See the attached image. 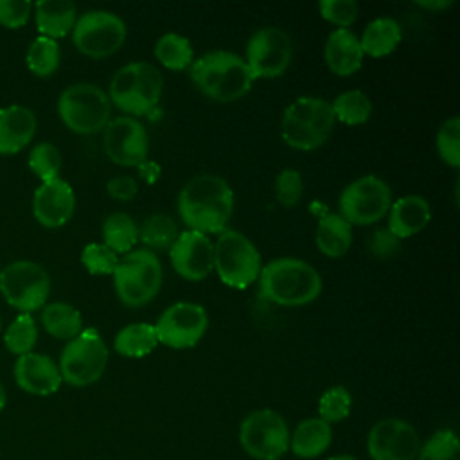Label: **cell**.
Masks as SVG:
<instances>
[{"instance_id": "obj_33", "label": "cell", "mask_w": 460, "mask_h": 460, "mask_svg": "<svg viewBox=\"0 0 460 460\" xmlns=\"http://www.w3.org/2000/svg\"><path fill=\"white\" fill-rule=\"evenodd\" d=\"M334 119L347 126L365 124L372 115V101L361 90H347L334 97L331 102Z\"/></svg>"}, {"instance_id": "obj_28", "label": "cell", "mask_w": 460, "mask_h": 460, "mask_svg": "<svg viewBox=\"0 0 460 460\" xmlns=\"http://www.w3.org/2000/svg\"><path fill=\"white\" fill-rule=\"evenodd\" d=\"M41 323L45 331L58 340H72L83 331V316L79 309L66 302H50L43 305Z\"/></svg>"}, {"instance_id": "obj_16", "label": "cell", "mask_w": 460, "mask_h": 460, "mask_svg": "<svg viewBox=\"0 0 460 460\" xmlns=\"http://www.w3.org/2000/svg\"><path fill=\"white\" fill-rule=\"evenodd\" d=\"M106 156L120 167H140L147 162L149 137L135 117H115L102 129Z\"/></svg>"}, {"instance_id": "obj_48", "label": "cell", "mask_w": 460, "mask_h": 460, "mask_svg": "<svg viewBox=\"0 0 460 460\" xmlns=\"http://www.w3.org/2000/svg\"><path fill=\"white\" fill-rule=\"evenodd\" d=\"M327 460H358V458L352 456V455H336V456H331Z\"/></svg>"}, {"instance_id": "obj_41", "label": "cell", "mask_w": 460, "mask_h": 460, "mask_svg": "<svg viewBox=\"0 0 460 460\" xmlns=\"http://www.w3.org/2000/svg\"><path fill=\"white\" fill-rule=\"evenodd\" d=\"M275 198L277 201L286 207H296L302 194H304V180L296 169H282L275 178Z\"/></svg>"}, {"instance_id": "obj_19", "label": "cell", "mask_w": 460, "mask_h": 460, "mask_svg": "<svg viewBox=\"0 0 460 460\" xmlns=\"http://www.w3.org/2000/svg\"><path fill=\"white\" fill-rule=\"evenodd\" d=\"M75 210V194L68 181L56 178L43 181L32 196V214L47 228L63 226Z\"/></svg>"}, {"instance_id": "obj_36", "label": "cell", "mask_w": 460, "mask_h": 460, "mask_svg": "<svg viewBox=\"0 0 460 460\" xmlns=\"http://www.w3.org/2000/svg\"><path fill=\"white\" fill-rule=\"evenodd\" d=\"M350 408H352L350 392L345 386L336 385V386L327 388L320 395L318 417L322 420H325L327 424H334V422H340V420L347 419L349 413H350Z\"/></svg>"}, {"instance_id": "obj_7", "label": "cell", "mask_w": 460, "mask_h": 460, "mask_svg": "<svg viewBox=\"0 0 460 460\" xmlns=\"http://www.w3.org/2000/svg\"><path fill=\"white\" fill-rule=\"evenodd\" d=\"M58 113L70 131L95 135L111 120V102L108 93L97 84L75 83L61 92Z\"/></svg>"}, {"instance_id": "obj_20", "label": "cell", "mask_w": 460, "mask_h": 460, "mask_svg": "<svg viewBox=\"0 0 460 460\" xmlns=\"http://www.w3.org/2000/svg\"><path fill=\"white\" fill-rule=\"evenodd\" d=\"M14 381L23 392L32 395H50L58 392L63 383L58 363L40 352L18 356L14 363Z\"/></svg>"}, {"instance_id": "obj_47", "label": "cell", "mask_w": 460, "mask_h": 460, "mask_svg": "<svg viewBox=\"0 0 460 460\" xmlns=\"http://www.w3.org/2000/svg\"><path fill=\"white\" fill-rule=\"evenodd\" d=\"M5 402H7V395H5V388H4V385L0 381V413L5 408Z\"/></svg>"}, {"instance_id": "obj_46", "label": "cell", "mask_w": 460, "mask_h": 460, "mask_svg": "<svg viewBox=\"0 0 460 460\" xmlns=\"http://www.w3.org/2000/svg\"><path fill=\"white\" fill-rule=\"evenodd\" d=\"M419 7H424L428 11H440V9H447L449 5H453V0H422V2H415Z\"/></svg>"}, {"instance_id": "obj_26", "label": "cell", "mask_w": 460, "mask_h": 460, "mask_svg": "<svg viewBox=\"0 0 460 460\" xmlns=\"http://www.w3.org/2000/svg\"><path fill=\"white\" fill-rule=\"evenodd\" d=\"M314 241L318 250L331 259L343 257L352 246V225L347 223L338 212L325 214L316 225Z\"/></svg>"}, {"instance_id": "obj_24", "label": "cell", "mask_w": 460, "mask_h": 460, "mask_svg": "<svg viewBox=\"0 0 460 460\" xmlns=\"http://www.w3.org/2000/svg\"><path fill=\"white\" fill-rule=\"evenodd\" d=\"M332 442L331 424L320 417H309L296 424L289 435V449L298 458H316L323 455Z\"/></svg>"}, {"instance_id": "obj_15", "label": "cell", "mask_w": 460, "mask_h": 460, "mask_svg": "<svg viewBox=\"0 0 460 460\" xmlns=\"http://www.w3.org/2000/svg\"><path fill=\"white\" fill-rule=\"evenodd\" d=\"M158 343L169 349H190L207 332L208 316L196 302H176L169 305L153 325Z\"/></svg>"}, {"instance_id": "obj_25", "label": "cell", "mask_w": 460, "mask_h": 460, "mask_svg": "<svg viewBox=\"0 0 460 460\" xmlns=\"http://www.w3.org/2000/svg\"><path fill=\"white\" fill-rule=\"evenodd\" d=\"M32 7L36 11V27L40 36L52 40L66 36L77 20L75 4L68 0H40Z\"/></svg>"}, {"instance_id": "obj_2", "label": "cell", "mask_w": 460, "mask_h": 460, "mask_svg": "<svg viewBox=\"0 0 460 460\" xmlns=\"http://www.w3.org/2000/svg\"><path fill=\"white\" fill-rule=\"evenodd\" d=\"M323 282L314 266L296 257H279L262 266L259 293L262 298L284 305L300 307L316 300Z\"/></svg>"}, {"instance_id": "obj_21", "label": "cell", "mask_w": 460, "mask_h": 460, "mask_svg": "<svg viewBox=\"0 0 460 460\" xmlns=\"http://www.w3.org/2000/svg\"><path fill=\"white\" fill-rule=\"evenodd\" d=\"M38 120L31 108L11 104L0 108V155H14L31 144Z\"/></svg>"}, {"instance_id": "obj_37", "label": "cell", "mask_w": 460, "mask_h": 460, "mask_svg": "<svg viewBox=\"0 0 460 460\" xmlns=\"http://www.w3.org/2000/svg\"><path fill=\"white\" fill-rule=\"evenodd\" d=\"M419 460H460V444L453 429L435 431L424 444H420Z\"/></svg>"}, {"instance_id": "obj_14", "label": "cell", "mask_w": 460, "mask_h": 460, "mask_svg": "<svg viewBox=\"0 0 460 460\" xmlns=\"http://www.w3.org/2000/svg\"><path fill=\"white\" fill-rule=\"evenodd\" d=\"M293 59V43L286 31L279 27L257 29L246 45V65L257 79L282 75Z\"/></svg>"}, {"instance_id": "obj_49", "label": "cell", "mask_w": 460, "mask_h": 460, "mask_svg": "<svg viewBox=\"0 0 460 460\" xmlns=\"http://www.w3.org/2000/svg\"><path fill=\"white\" fill-rule=\"evenodd\" d=\"M0 327H2V320H0Z\"/></svg>"}, {"instance_id": "obj_5", "label": "cell", "mask_w": 460, "mask_h": 460, "mask_svg": "<svg viewBox=\"0 0 460 460\" xmlns=\"http://www.w3.org/2000/svg\"><path fill=\"white\" fill-rule=\"evenodd\" d=\"M334 122L336 119L329 101L302 95L284 110L280 137L284 144L296 151H313L327 142Z\"/></svg>"}, {"instance_id": "obj_31", "label": "cell", "mask_w": 460, "mask_h": 460, "mask_svg": "<svg viewBox=\"0 0 460 460\" xmlns=\"http://www.w3.org/2000/svg\"><path fill=\"white\" fill-rule=\"evenodd\" d=\"M153 52L160 65L176 72L189 68L194 61V49L189 38L176 32H167L160 36L155 43Z\"/></svg>"}, {"instance_id": "obj_1", "label": "cell", "mask_w": 460, "mask_h": 460, "mask_svg": "<svg viewBox=\"0 0 460 460\" xmlns=\"http://www.w3.org/2000/svg\"><path fill=\"white\" fill-rule=\"evenodd\" d=\"M234 212V190L228 181L212 172L192 176L178 194V214L194 232L221 234Z\"/></svg>"}, {"instance_id": "obj_32", "label": "cell", "mask_w": 460, "mask_h": 460, "mask_svg": "<svg viewBox=\"0 0 460 460\" xmlns=\"http://www.w3.org/2000/svg\"><path fill=\"white\" fill-rule=\"evenodd\" d=\"M180 232L174 219L167 214H151L138 226V241L146 250H169Z\"/></svg>"}, {"instance_id": "obj_29", "label": "cell", "mask_w": 460, "mask_h": 460, "mask_svg": "<svg viewBox=\"0 0 460 460\" xmlns=\"http://www.w3.org/2000/svg\"><path fill=\"white\" fill-rule=\"evenodd\" d=\"M158 345L156 332L153 323L146 322H135L129 325H124L115 340L113 347L115 350L124 358H144L155 350Z\"/></svg>"}, {"instance_id": "obj_6", "label": "cell", "mask_w": 460, "mask_h": 460, "mask_svg": "<svg viewBox=\"0 0 460 460\" xmlns=\"http://www.w3.org/2000/svg\"><path fill=\"white\" fill-rule=\"evenodd\" d=\"M111 275L115 293L128 307L149 304L162 288V264L156 253L146 248L128 252Z\"/></svg>"}, {"instance_id": "obj_9", "label": "cell", "mask_w": 460, "mask_h": 460, "mask_svg": "<svg viewBox=\"0 0 460 460\" xmlns=\"http://www.w3.org/2000/svg\"><path fill=\"white\" fill-rule=\"evenodd\" d=\"M108 365V347L95 327L83 329L59 356V374L70 386H88L101 379Z\"/></svg>"}, {"instance_id": "obj_3", "label": "cell", "mask_w": 460, "mask_h": 460, "mask_svg": "<svg viewBox=\"0 0 460 460\" xmlns=\"http://www.w3.org/2000/svg\"><path fill=\"white\" fill-rule=\"evenodd\" d=\"M189 68L194 86L216 102L244 97L255 81L244 58L230 50H210L194 59Z\"/></svg>"}, {"instance_id": "obj_23", "label": "cell", "mask_w": 460, "mask_h": 460, "mask_svg": "<svg viewBox=\"0 0 460 460\" xmlns=\"http://www.w3.org/2000/svg\"><path fill=\"white\" fill-rule=\"evenodd\" d=\"M323 59L327 68L340 77L356 74L365 59L359 38L349 29H334L325 40Z\"/></svg>"}, {"instance_id": "obj_34", "label": "cell", "mask_w": 460, "mask_h": 460, "mask_svg": "<svg viewBox=\"0 0 460 460\" xmlns=\"http://www.w3.org/2000/svg\"><path fill=\"white\" fill-rule=\"evenodd\" d=\"M59 45L56 40L47 36H38L27 49V66L38 77L52 75L59 66Z\"/></svg>"}, {"instance_id": "obj_35", "label": "cell", "mask_w": 460, "mask_h": 460, "mask_svg": "<svg viewBox=\"0 0 460 460\" xmlns=\"http://www.w3.org/2000/svg\"><path fill=\"white\" fill-rule=\"evenodd\" d=\"M36 341H38V329H36L34 318L27 313H20L5 331V336H4L5 349L11 354L23 356L32 352Z\"/></svg>"}, {"instance_id": "obj_11", "label": "cell", "mask_w": 460, "mask_h": 460, "mask_svg": "<svg viewBox=\"0 0 460 460\" xmlns=\"http://www.w3.org/2000/svg\"><path fill=\"white\" fill-rule=\"evenodd\" d=\"M0 293L9 305L31 314L47 304L50 277L38 262L14 261L0 271Z\"/></svg>"}, {"instance_id": "obj_39", "label": "cell", "mask_w": 460, "mask_h": 460, "mask_svg": "<svg viewBox=\"0 0 460 460\" xmlns=\"http://www.w3.org/2000/svg\"><path fill=\"white\" fill-rule=\"evenodd\" d=\"M437 151L444 164L460 167V119L456 115L442 122L437 131Z\"/></svg>"}, {"instance_id": "obj_30", "label": "cell", "mask_w": 460, "mask_h": 460, "mask_svg": "<svg viewBox=\"0 0 460 460\" xmlns=\"http://www.w3.org/2000/svg\"><path fill=\"white\" fill-rule=\"evenodd\" d=\"M138 241V225L129 214L113 212L102 221V244L119 253H128Z\"/></svg>"}, {"instance_id": "obj_18", "label": "cell", "mask_w": 460, "mask_h": 460, "mask_svg": "<svg viewBox=\"0 0 460 460\" xmlns=\"http://www.w3.org/2000/svg\"><path fill=\"white\" fill-rule=\"evenodd\" d=\"M169 257L174 271L185 280L198 282L214 271V243L201 232H180L169 248Z\"/></svg>"}, {"instance_id": "obj_27", "label": "cell", "mask_w": 460, "mask_h": 460, "mask_svg": "<svg viewBox=\"0 0 460 460\" xmlns=\"http://www.w3.org/2000/svg\"><path fill=\"white\" fill-rule=\"evenodd\" d=\"M401 40H402V29L399 22L388 16H381L372 20L365 27L359 38V45L365 56L385 58L399 47Z\"/></svg>"}, {"instance_id": "obj_44", "label": "cell", "mask_w": 460, "mask_h": 460, "mask_svg": "<svg viewBox=\"0 0 460 460\" xmlns=\"http://www.w3.org/2000/svg\"><path fill=\"white\" fill-rule=\"evenodd\" d=\"M368 250L376 257L386 259L392 257L399 250V239L388 232V228H379L370 235Z\"/></svg>"}, {"instance_id": "obj_12", "label": "cell", "mask_w": 460, "mask_h": 460, "mask_svg": "<svg viewBox=\"0 0 460 460\" xmlns=\"http://www.w3.org/2000/svg\"><path fill=\"white\" fill-rule=\"evenodd\" d=\"M392 190L385 180L374 174L350 181L340 194L338 214L350 225H374L383 219L392 205Z\"/></svg>"}, {"instance_id": "obj_17", "label": "cell", "mask_w": 460, "mask_h": 460, "mask_svg": "<svg viewBox=\"0 0 460 460\" xmlns=\"http://www.w3.org/2000/svg\"><path fill=\"white\" fill-rule=\"evenodd\" d=\"M419 449L417 429L397 417L376 422L367 437V451L372 460H417Z\"/></svg>"}, {"instance_id": "obj_38", "label": "cell", "mask_w": 460, "mask_h": 460, "mask_svg": "<svg viewBox=\"0 0 460 460\" xmlns=\"http://www.w3.org/2000/svg\"><path fill=\"white\" fill-rule=\"evenodd\" d=\"M29 167L41 180V183L59 178V171H61L59 149L50 142L36 144L29 155Z\"/></svg>"}, {"instance_id": "obj_42", "label": "cell", "mask_w": 460, "mask_h": 460, "mask_svg": "<svg viewBox=\"0 0 460 460\" xmlns=\"http://www.w3.org/2000/svg\"><path fill=\"white\" fill-rule=\"evenodd\" d=\"M318 11L325 22L338 29H349L358 18V4L354 0H322Z\"/></svg>"}, {"instance_id": "obj_13", "label": "cell", "mask_w": 460, "mask_h": 460, "mask_svg": "<svg viewBox=\"0 0 460 460\" xmlns=\"http://www.w3.org/2000/svg\"><path fill=\"white\" fill-rule=\"evenodd\" d=\"M126 32V23L119 14L93 9L86 11L75 20L72 41L81 54L92 59H102L115 54L122 47Z\"/></svg>"}, {"instance_id": "obj_8", "label": "cell", "mask_w": 460, "mask_h": 460, "mask_svg": "<svg viewBox=\"0 0 460 460\" xmlns=\"http://www.w3.org/2000/svg\"><path fill=\"white\" fill-rule=\"evenodd\" d=\"M214 270L225 286L246 289L261 275V253L244 234L226 228L214 244Z\"/></svg>"}, {"instance_id": "obj_10", "label": "cell", "mask_w": 460, "mask_h": 460, "mask_svg": "<svg viewBox=\"0 0 460 460\" xmlns=\"http://www.w3.org/2000/svg\"><path fill=\"white\" fill-rule=\"evenodd\" d=\"M239 444L255 460H279L289 449V428L279 411L253 410L239 426Z\"/></svg>"}, {"instance_id": "obj_43", "label": "cell", "mask_w": 460, "mask_h": 460, "mask_svg": "<svg viewBox=\"0 0 460 460\" xmlns=\"http://www.w3.org/2000/svg\"><path fill=\"white\" fill-rule=\"evenodd\" d=\"M32 11L29 0H0V23L9 29H18L27 23Z\"/></svg>"}, {"instance_id": "obj_45", "label": "cell", "mask_w": 460, "mask_h": 460, "mask_svg": "<svg viewBox=\"0 0 460 460\" xmlns=\"http://www.w3.org/2000/svg\"><path fill=\"white\" fill-rule=\"evenodd\" d=\"M108 194L119 201H129L138 192V183L131 176H115L106 185Z\"/></svg>"}, {"instance_id": "obj_40", "label": "cell", "mask_w": 460, "mask_h": 460, "mask_svg": "<svg viewBox=\"0 0 460 460\" xmlns=\"http://www.w3.org/2000/svg\"><path fill=\"white\" fill-rule=\"evenodd\" d=\"M81 262L92 275H111L119 264V255L102 243H88L81 252Z\"/></svg>"}, {"instance_id": "obj_4", "label": "cell", "mask_w": 460, "mask_h": 460, "mask_svg": "<svg viewBox=\"0 0 460 460\" xmlns=\"http://www.w3.org/2000/svg\"><path fill=\"white\" fill-rule=\"evenodd\" d=\"M162 88L164 77L155 65L133 61L113 74L108 99L128 117L153 115L160 102Z\"/></svg>"}, {"instance_id": "obj_22", "label": "cell", "mask_w": 460, "mask_h": 460, "mask_svg": "<svg viewBox=\"0 0 460 460\" xmlns=\"http://www.w3.org/2000/svg\"><path fill=\"white\" fill-rule=\"evenodd\" d=\"M431 221L429 203L417 194H408L392 201L388 210V232L399 241L422 232Z\"/></svg>"}]
</instances>
